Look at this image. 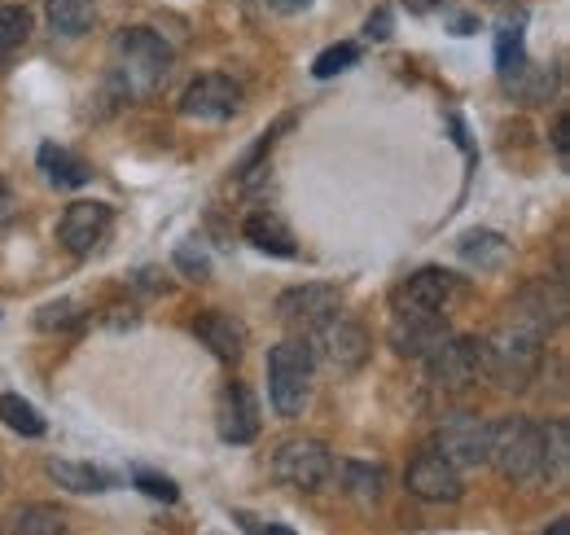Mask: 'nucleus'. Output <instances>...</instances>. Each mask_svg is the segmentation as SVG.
<instances>
[{"instance_id":"473e14b6","label":"nucleus","mask_w":570,"mask_h":535,"mask_svg":"<svg viewBox=\"0 0 570 535\" xmlns=\"http://www.w3.org/2000/svg\"><path fill=\"white\" fill-rule=\"evenodd\" d=\"M132 483L141 487L145 496L163 500V505H176V500H180V487H176L167 474H154V469H132Z\"/></svg>"},{"instance_id":"f8f14e48","label":"nucleus","mask_w":570,"mask_h":535,"mask_svg":"<svg viewBox=\"0 0 570 535\" xmlns=\"http://www.w3.org/2000/svg\"><path fill=\"white\" fill-rule=\"evenodd\" d=\"M452 338V325L443 312H395L386 342L395 347V356L404 360H426L430 351H439Z\"/></svg>"},{"instance_id":"412c9836","label":"nucleus","mask_w":570,"mask_h":535,"mask_svg":"<svg viewBox=\"0 0 570 535\" xmlns=\"http://www.w3.org/2000/svg\"><path fill=\"white\" fill-rule=\"evenodd\" d=\"M45 13H49V27L67 40H79L97 27V0H45Z\"/></svg>"},{"instance_id":"e433bc0d","label":"nucleus","mask_w":570,"mask_h":535,"mask_svg":"<svg viewBox=\"0 0 570 535\" xmlns=\"http://www.w3.org/2000/svg\"><path fill=\"white\" fill-rule=\"evenodd\" d=\"M277 13H303V9H312L316 0H268Z\"/></svg>"},{"instance_id":"bb28decb","label":"nucleus","mask_w":570,"mask_h":535,"mask_svg":"<svg viewBox=\"0 0 570 535\" xmlns=\"http://www.w3.org/2000/svg\"><path fill=\"white\" fill-rule=\"evenodd\" d=\"M9 532L13 535H58V532H67V514L53 509V505H22V509L9 518Z\"/></svg>"},{"instance_id":"c9c22d12","label":"nucleus","mask_w":570,"mask_h":535,"mask_svg":"<svg viewBox=\"0 0 570 535\" xmlns=\"http://www.w3.org/2000/svg\"><path fill=\"white\" fill-rule=\"evenodd\" d=\"M233 523L237 527H246V532H273V535H289V527H277V523H255L250 514H233Z\"/></svg>"},{"instance_id":"2f4dec72","label":"nucleus","mask_w":570,"mask_h":535,"mask_svg":"<svg viewBox=\"0 0 570 535\" xmlns=\"http://www.w3.org/2000/svg\"><path fill=\"white\" fill-rule=\"evenodd\" d=\"M356 62H360V45L343 40V45H330V49L312 62V75H316V79H330V75H338V70H352Z\"/></svg>"},{"instance_id":"b1692460","label":"nucleus","mask_w":570,"mask_h":535,"mask_svg":"<svg viewBox=\"0 0 570 535\" xmlns=\"http://www.w3.org/2000/svg\"><path fill=\"white\" fill-rule=\"evenodd\" d=\"M456 251H461V260H465V264L479 268V272L500 268L504 260H509V242H504L500 233H492V228H474V233H465Z\"/></svg>"},{"instance_id":"5701e85b","label":"nucleus","mask_w":570,"mask_h":535,"mask_svg":"<svg viewBox=\"0 0 570 535\" xmlns=\"http://www.w3.org/2000/svg\"><path fill=\"white\" fill-rule=\"evenodd\" d=\"M522 67H527V13H518V18L500 22V31H497V70H500V79L509 84V79H513Z\"/></svg>"},{"instance_id":"4be33fe9","label":"nucleus","mask_w":570,"mask_h":535,"mask_svg":"<svg viewBox=\"0 0 570 535\" xmlns=\"http://www.w3.org/2000/svg\"><path fill=\"white\" fill-rule=\"evenodd\" d=\"M49 478L58 483V487H67V492H110V487H119V478L110 474V469H97L88 466V461H49Z\"/></svg>"},{"instance_id":"393cba45","label":"nucleus","mask_w":570,"mask_h":535,"mask_svg":"<svg viewBox=\"0 0 570 535\" xmlns=\"http://www.w3.org/2000/svg\"><path fill=\"white\" fill-rule=\"evenodd\" d=\"M343 492L360 500V505H373V500H382V492H386V469L373 466V461H347L343 466Z\"/></svg>"},{"instance_id":"9d476101","label":"nucleus","mask_w":570,"mask_h":535,"mask_svg":"<svg viewBox=\"0 0 570 535\" xmlns=\"http://www.w3.org/2000/svg\"><path fill=\"white\" fill-rule=\"evenodd\" d=\"M237 110H242V84L228 75H198L180 97V115L198 124H228Z\"/></svg>"},{"instance_id":"1a4fd4ad","label":"nucleus","mask_w":570,"mask_h":535,"mask_svg":"<svg viewBox=\"0 0 570 535\" xmlns=\"http://www.w3.org/2000/svg\"><path fill=\"white\" fill-rule=\"evenodd\" d=\"M426 373L439 391H470L483 378V338H448L426 356Z\"/></svg>"},{"instance_id":"c756f323","label":"nucleus","mask_w":570,"mask_h":535,"mask_svg":"<svg viewBox=\"0 0 570 535\" xmlns=\"http://www.w3.org/2000/svg\"><path fill=\"white\" fill-rule=\"evenodd\" d=\"M79 321H83V308H79V303H71V299L45 303V308L36 312V330H45V334H62V330H79Z\"/></svg>"},{"instance_id":"58836bf2","label":"nucleus","mask_w":570,"mask_h":535,"mask_svg":"<svg viewBox=\"0 0 570 535\" xmlns=\"http://www.w3.org/2000/svg\"><path fill=\"white\" fill-rule=\"evenodd\" d=\"M404 4H409L413 13H434V9H443L448 0H404Z\"/></svg>"},{"instance_id":"ddd939ff","label":"nucleus","mask_w":570,"mask_h":535,"mask_svg":"<svg viewBox=\"0 0 570 535\" xmlns=\"http://www.w3.org/2000/svg\"><path fill=\"white\" fill-rule=\"evenodd\" d=\"M338 303H343V299H338L334 285L307 281V285H289L282 299H277V317H282V325H289L294 334H307V330H316L325 317H334Z\"/></svg>"},{"instance_id":"7ed1b4c3","label":"nucleus","mask_w":570,"mask_h":535,"mask_svg":"<svg viewBox=\"0 0 570 535\" xmlns=\"http://www.w3.org/2000/svg\"><path fill=\"white\" fill-rule=\"evenodd\" d=\"M312 347L303 338H285L268 351V400L282 417H303L312 396Z\"/></svg>"},{"instance_id":"a878e982","label":"nucleus","mask_w":570,"mask_h":535,"mask_svg":"<svg viewBox=\"0 0 570 535\" xmlns=\"http://www.w3.org/2000/svg\"><path fill=\"white\" fill-rule=\"evenodd\" d=\"M0 421L13 430V435H22V439H40L45 430H49V421L36 412V403L22 400V396H0Z\"/></svg>"},{"instance_id":"4c0bfd02","label":"nucleus","mask_w":570,"mask_h":535,"mask_svg":"<svg viewBox=\"0 0 570 535\" xmlns=\"http://www.w3.org/2000/svg\"><path fill=\"white\" fill-rule=\"evenodd\" d=\"M9 215H13V189L0 181V228H4V220H9Z\"/></svg>"},{"instance_id":"dca6fc26","label":"nucleus","mask_w":570,"mask_h":535,"mask_svg":"<svg viewBox=\"0 0 570 535\" xmlns=\"http://www.w3.org/2000/svg\"><path fill=\"white\" fill-rule=\"evenodd\" d=\"M215 421H219V439L224 444H250L259 435V400H255V391L246 382H228L219 391Z\"/></svg>"},{"instance_id":"f257e3e1","label":"nucleus","mask_w":570,"mask_h":535,"mask_svg":"<svg viewBox=\"0 0 570 535\" xmlns=\"http://www.w3.org/2000/svg\"><path fill=\"white\" fill-rule=\"evenodd\" d=\"M171 62H176L171 45L149 27H124L110 40V84L132 101L154 97L167 84Z\"/></svg>"},{"instance_id":"c85d7f7f","label":"nucleus","mask_w":570,"mask_h":535,"mask_svg":"<svg viewBox=\"0 0 570 535\" xmlns=\"http://www.w3.org/2000/svg\"><path fill=\"white\" fill-rule=\"evenodd\" d=\"M509 88H518L522 93V101H549L553 97V88H558V67H535L531 70V62L518 70L513 79H509Z\"/></svg>"},{"instance_id":"6ab92c4d","label":"nucleus","mask_w":570,"mask_h":535,"mask_svg":"<svg viewBox=\"0 0 570 535\" xmlns=\"http://www.w3.org/2000/svg\"><path fill=\"white\" fill-rule=\"evenodd\" d=\"M36 163H40V172H45V181L53 189H83L92 181V167L83 158H75L67 145H53V140L40 145V158Z\"/></svg>"},{"instance_id":"f704fd0d","label":"nucleus","mask_w":570,"mask_h":535,"mask_svg":"<svg viewBox=\"0 0 570 535\" xmlns=\"http://www.w3.org/2000/svg\"><path fill=\"white\" fill-rule=\"evenodd\" d=\"M570 124H567V115H562V119H558V124H553V145H558V163H562V167H567L570 163Z\"/></svg>"},{"instance_id":"9b49d317","label":"nucleus","mask_w":570,"mask_h":535,"mask_svg":"<svg viewBox=\"0 0 570 535\" xmlns=\"http://www.w3.org/2000/svg\"><path fill=\"white\" fill-rule=\"evenodd\" d=\"M110 224H115V211L106 202H71L58 220V242L71 251L75 260H88L110 237Z\"/></svg>"},{"instance_id":"423d86ee","label":"nucleus","mask_w":570,"mask_h":535,"mask_svg":"<svg viewBox=\"0 0 570 535\" xmlns=\"http://www.w3.org/2000/svg\"><path fill=\"white\" fill-rule=\"evenodd\" d=\"M298 338L312 347V360H316V364H330V369H338V373H356L360 364L368 360V334H364V325L347 321L343 312L325 317L316 330H307V334H298Z\"/></svg>"},{"instance_id":"20e7f679","label":"nucleus","mask_w":570,"mask_h":535,"mask_svg":"<svg viewBox=\"0 0 570 535\" xmlns=\"http://www.w3.org/2000/svg\"><path fill=\"white\" fill-rule=\"evenodd\" d=\"M540 444H544L540 421H531V417H504L500 426H492V453H488V461L509 483H531V478H540Z\"/></svg>"},{"instance_id":"72a5a7b5","label":"nucleus","mask_w":570,"mask_h":535,"mask_svg":"<svg viewBox=\"0 0 570 535\" xmlns=\"http://www.w3.org/2000/svg\"><path fill=\"white\" fill-rule=\"evenodd\" d=\"M391 31H395V13H391V4H377V9L364 18V36H368V40H391Z\"/></svg>"},{"instance_id":"cd10ccee","label":"nucleus","mask_w":570,"mask_h":535,"mask_svg":"<svg viewBox=\"0 0 570 535\" xmlns=\"http://www.w3.org/2000/svg\"><path fill=\"white\" fill-rule=\"evenodd\" d=\"M31 36V13L27 4H0V67L27 45Z\"/></svg>"},{"instance_id":"f03ea898","label":"nucleus","mask_w":570,"mask_h":535,"mask_svg":"<svg viewBox=\"0 0 570 535\" xmlns=\"http://www.w3.org/2000/svg\"><path fill=\"white\" fill-rule=\"evenodd\" d=\"M544 330L531 321L504 317L492 338H483V378H492L500 391H527L540 378L544 364Z\"/></svg>"},{"instance_id":"a211bd4d","label":"nucleus","mask_w":570,"mask_h":535,"mask_svg":"<svg viewBox=\"0 0 570 535\" xmlns=\"http://www.w3.org/2000/svg\"><path fill=\"white\" fill-rule=\"evenodd\" d=\"M242 237H246L255 251L273 255V260H294V255H298V242H294L289 224H285L282 215H273V211H250L246 224H242Z\"/></svg>"},{"instance_id":"f3484780","label":"nucleus","mask_w":570,"mask_h":535,"mask_svg":"<svg viewBox=\"0 0 570 535\" xmlns=\"http://www.w3.org/2000/svg\"><path fill=\"white\" fill-rule=\"evenodd\" d=\"M194 338L212 351L215 360H224V364H237L242 351H246V325H242L237 317H228V312H207V317H198V321H194Z\"/></svg>"},{"instance_id":"2eb2a0df","label":"nucleus","mask_w":570,"mask_h":535,"mask_svg":"<svg viewBox=\"0 0 570 535\" xmlns=\"http://www.w3.org/2000/svg\"><path fill=\"white\" fill-rule=\"evenodd\" d=\"M509 317L531 321L535 330L553 334V330L567 321V290H562V281H531V285L518 290V299L509 303Z\"/></svg>"},{"instance_id":"7c9ffc66","label":"nucleus","mask_w":570,"mask_h":535,"mask_svg":"<svg viewBox=\"0 0 570 535\" xmlns=\"http://www.w3.org/2000/svg\"><path fill=\"white\" fill-rule=\"evenodd\" d=\"M171 264L180 268L189 281H207V276H212V251H207L198 237H189V242H180V246H176Z\"/></svg>"},{"instance_id":"aec40b11","label":"nucleus","mask_w":570,"mask_h":535,"mask_svg":"<svg viewBox=\"0 0 570 535\" xmlns=\"http://www.w3.org/2000/svg\"><path fill=\"white\" fill-rule=\"evenodd\" d=\"M544 430V444H540V478H549V487H567L570 478V426L567 417H553Z\"/></svg>"},{"instance_id":"6e6552de","label":"nucleus","mask_w":570,"mask_h":535,"mask_svg":"<svg viewBox=\"0 0 570 535\" xmlns=\"http://www.w3.org/2000/svg\"><path fill=\"white\" fill-rule=\"evenodd\" d=\"M273 474L285 487H298V492H321L330 478H334V457L321 439H285L273 457Z\"/></svg>"},{"instance_id":"39448f33","label":"nucleus","mask_w":570,"mask_h":535,"mask_svg":"<svg viewBox=\"0 0 570 535\" xmlns=\"http://www.w3.org/2000/svg\"><path fill=\"white\" fill-rule=\"evenodd\" d=\"M434 453L448 457L456 469H474L488 466V453H492V421L470 412V408H456L439 421V435H434Z\"/></svg>"},{"instance_id":"ea45409f","label":"nucleus","mask_w":570,"mask_h":535,"mask_svg":"<svg viewBox=\"0 0 570 535\" xmlns=\"http://www.w3.org/2000/svg\"><path fill=\"white\" fill-rule=\"evenodd\" d=\"M474 27H479V22H474V18H456V22H452V31H456V36H470V31H474Z\"/></svg>"},{"instance_id":"0eeeda50","label":"nucleus","mask_w":570,"mask_h":535,"mask_svg":"<svg viewBox=\"0 0 570 535\" xmlns=\"http://www.w3.org/2000/svg\"><path fill=\"white\" fill-rule=\"evenodd\" d=\"M461 299H465V281L456 272H448V268H422V272H413L409 281L395 285L391 308L395 312H443L448 317V308H456Z\"/></svg>"},{"instance_id":"4468645a","label":"nucleus","mask_w":570,"mask_h":535,"mask_svg":"<svg viewBox=\"0 0 570 535\" xmlns=\"http://www.w3.org/2000/svg\"><path fill=\"white\" fill-rule=\"evenodd\" d=\"M404 487H409L417 500H426V505H456L461 492H465L461 469L452 466L448 457H439V453L413 457V466L404 474Z\"/></svg>"}]
</instances>
